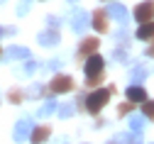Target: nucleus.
Masks as SVG:
<instances>
[{
    "label": "nucleus",
    "mask_w": 154,
    "mask_h": 144,
    "mask_svg": "<svg viewBox=\"0 0 154 144\" xmlns=\"http://www.w3.org/2000/svg\"><path fill=\"white\" fill-rule=\"evenodd\" d=\"M98 47H100V42H98L95 37L83 39V42H81V47H79V61H81V59H88L91 54H95V51H98Z\"/></svg>",
    "instance_id": "obj_7"
},
{
    "label": "nucleus",
    "mask_w": 154,
    "mask_h": 144,
    "mask_svg": "<svg viewBox=\"0 0 154 144\" xmlns=\"http://www.w3.org/2000/svg\"><path fill=\"white\" fill-rule=\"evenodd\" d=\"M83 71H86V76H100L103 71H105V61H103V56L95 51V54H91L88 59H86V64H83Z\"/></svg>",
    "instance_id": "obj_3"
},
{
    "label": "nucleus",
    "mask_w": 154,
    "mask_h": 144,
    "mask_svg": "<svg viewBox=\"0 0 154 144\" xmlns=\"http://www.w3.org/2000/svg\"><path fill=\"white\" fill-rule=\"evenodd\" d=\"M56 108H59V105H56V100H47L44 105L39 108V112H37V115H39V117H47V115H51Z\"/></svg>",
    "instance_id": "obj_17"
},
{
    "label": "nucleus",
    "mask_w": 154,
    "mask_h": 144,
    "mask_svg": "<svg viewBox=\"0 0 154 144\" xmlns=\"http://www.w3.org/2000/svg\"><path fill=\"white\" fill-rule=\"evenodd\" d=\"M47 22H49V27H56V25H59V20H56V17H49Z\"/></svg>",
    "instance_id": "obj_30"
},
{
    "label": "nucleus",
    "mask_w": 154,
    "mask_h": 144,
    "mask_svg": "<svg viewBox=\"0 0 154 144\" xmlns=\"http://www.w3.org/2000/svg\"><path fill=\"white\" fill-rule=\"evenodd\" d=\"M154 17V3H149V0H144V3H140L137 8H134V20L142 25V22H149V20Z\"/></svg>",
    "instance_id": "obj_6"
},
{
    "label": "nucleus",
    "mask_w": 154,
    "mask_h": 144,
    "mask_svg": "<svg viewBox=\"0 0 154 144\" xmlns=\"http://www.w3.org/2000/svg\"><path fill=\"white\" fill-rule=\"evenodd\" d=\"M105 12H108V15H112L120 25H127V20H130V17H127V8H125V5H120V3L108 5V8H105Z\"/></svg>",
    "instance_id": "obj_9"
},
{
    "label": "nucleus",
    "mask_w": 154,
    "mask_h": 144,
    "mask_svg": "<svg viewBox=\"0 0 154 144\" xmlns=\"http://www.w3.org/2000/svg\"><path fill=\"white\" fill-rule=\"evenodd\" d=\"M42 93H44V86H42V83H37V86H32V88L27 90V98H39Z\"/></svg>",
    "instance_id": "obj_19"
},
{
    "label": "nucleus",
    "mask_w": 154,
    "mask_h": 144,
    "mask_svg": "<svg viewBox=\"0 0 154 144\" xmlns=\"http://www.w3.org/2000/svg\"><path fill=\"white\" fill-rule=\"evenodd\" d=\"M49 90H51L54 95H64V93L73 90V78L66 76V73H56V76L51 78V83H49Z\"/></svg>",
    "instance_id": "obj_2"
},
{
    "label": "nucleus",
    "mask_w": 154,
    "mask_h": 144,
    "mask_svg": "<svg viewBox=\"0 0 154 144\" xmlns=\"http://www.w3.org/2000/svg\"><path fill=\"white\" fill-rule=\"evenodd\" d=\"M108 144H120V142H118V139H115V142H108Z\"/></svg>",
    "instance_id": "obj_31"
},
{
    "label": "nucleus",
    "mask_w": 154,
    "mask_h": 144,
    "mask_svg": "<svg viewBox=\"0 0 154 144\" xmlns=\"http://www.w3.org/2000/svg\"><path fill=\"white\" fill-rule=\"evenodd\" d=\"M100 83H103V73H100V76H88V78H86V86H88V88H95V86H100Z\"/></svg>",
    "instance_id": "obj_20"
},
{
    "label": "nucleus",
    "mask_w": 154,
    "mask_h": 144,
    "mask_svg": "<svg viewBox=\"0 0 154 144\" xmlns=\"http://www.w3.org/2000/svg\"><path fill=\"white\" fill-rule=\"evenodd\" d=\"M132 105H134L132 100H130V103H125V105H120V108H118V115H127V112L132 110Z\"/></svg>",
    "instance_id": "obj_24"
},
{
    "label": "nucleus",
    "mask_w": 154,
    "mask_h": 144,
    "mask_svg": "<svg viewBox=\"0 0 154 144\" xmlns=\"http://www.w3.org/2000/svg\"><path fill=\"white\" fill-rule=\"evenodd\" d=\"M0 54H3V51H0Z\"/></svg>",
    "instance_id": "obj_34"
},
{
    "label": "nucleus",
    "mask_w": 154,
    "mask_h": 144,
    "mask_svg": "<svg viewBox=\"0 0 154 144\" xmlns=\"http://www.w3.org/2000/svg\"><path fill=\"white\" fill-rule=\"evenodd\" d=\"M12 32H15L12 27H0V37H3V34H12Z\"/></svg>",
    "instance_id": "obj_28"
},
{
    "label": "nucleus",
    "mask_w": 154,
    "mask_h": 144,
    "mask_svg": "<svg viewBox=\"0 0 154 144\" xmlns=\"http://www.w3.org/2000/svg\"><path fill=\"white\" fill-rule=\"evenodd\" d=\"M110 95H112V88H98V90H93L91 95H86V108H88V112H100V110L108 105Z\"/></svg>",
    "instance_id": "obj_1"
},
{
    "label": "nucleus",
    "mask_w": 154,
    "mask_h": 144,
    "mask_svg": "<svg viewBox=\"0 0 154 144\" xmlns=\"http://www.w3.org/2000/svg\"><path fill=\"white\" fill-rule=\"evenodd\" d=\"M56 110H59V117H71L73 115V105H61V108H56Z\"/></svg>",
    "instance_id": "obj_21"
},
{
    "label": "nucleus",
    "mask_w": 154,
    "mask_h": 144,
    "mask_svg": "<svg viewBox=\"0 0 154 144\" xmlns=\"http://www.w3.org/2000/svg\"><path fill=\"white\" fill-rule=\"evenodd\" d=\"M115 61H118V64H125V61H127V51L125 49H115Z\"/></svg>",
    "instance_id": "obj_23"
},
{
    "label": "nucleus",
    "mask_w": 154,
    "mask_h": 144,
    "mask_svg": "<svg viewBox=\"0 0 154 144\" xmlns=\"http://www.w3.org/2000/svg\"><path fill=\"white\" fill-rule=\"evenodd\" d=\"M88 25H91V20H88V15H86L83 10H76V12L71 15V29H73L76 34H83V32L88 29Z\"/></svg>",
    "instance_id": "obj_4"
},
{
    "label": "nucleus",
    "mask_w": 154,
    "mask_h": 144,
    "mask_svg": "<svg viewBox=\"0 0 154 144\" xmlns=\"http://www.w3.org/2000/svg\"><path fill=\"white\" fill-rule=\"evenodd\" d=\"M130 78H132V83H137V86H140L142 81L147 78V69H144V66H134L132 73H130Z\"/></svg>",
    "instance_id": "obj_15"
},
{
    "label": "nucleus",
    "mask_w": 154,
    "mask_h": 144,
    "mask_svg": "<svg viewBox=\"0 0 154 144\" xmlns=\"http://www.w3.org/2000/svg\"><path fill=\"white\" fill-rule=\"evenodd\" d=\"M47 69H49V71H56V69H59V61H49Z\"/></svg>",
    "instance_id": "obj_27"
},
{
    "label": "nucleus",
    "mask_w": 154,
    "mask_h": 144,
    "mask_svg": "<svg viewBox=\"0 0 154 144\" xmlns=\"http://www.w3.org/2000/svg\"><path fill=\"white\" fill-rule=\"evenodd\" d=\"M125 95H127V100H132V103H144V100H147L144 88H142V86H137V83H132V86L125 90Z\"/></svg>",
    "instance_id": "obj_11"
},
{
    "label": "nucleus",
    "mask_w": 154,
    "mask_h": 144,
    "mask_svg": "<svg viewBox=\"0 0 154 144\" xmlns=\"http://www.w3.org/2000/svg\"><path fill=\"white\" fill-rule=\"evenodd\" d=\"M25 71H27V76H32V73L37 71V64H34V61H29V64H27V69H25Z\"/></svg>",
    "instance_id": "obj_25"
},
{
    "label": "nucleus",
    "mask_w": 154,
    "mask_h": 144,
    "mask_svg": "<svg viewBox=\"0 0 154 144\" xmlns=\"http://www.w3.org/2000/svg\"><path fill=\"white\" fill-rule=\"evenodd\" d=\"M91 25H93L95 29H98L100 34H105V32H108V12H105V10H98V12L93 15Z\"/></svg>",
    "instance_id": "obj_12"
},
{
    "label": "nucleus",
    "mask_w": 154,
    "mask_h": 144,
    "mask_svg": "<svg viewBox=\"0 0 154 144\" xmlns=\"http://www.w3.org/2000/svg\"><path fill=\"white\" fill-rule=\"evenodd\" d=\"M134 37L142 39V42H149V39H154V22H142Z\"/></svg>",
    "instance_id": "obj_14"
},
{
    "label": "nucleus",
    "mask_w": 154,
    "mask_h": 144,
    "mask_svg": "<svg viewBox=\"0 0 154 144\" xmlns=\"http://www.w3.org/2000/svg\"><path fill=\"white\" fill-rule=\"evenodd\" d=\"M61 42V32L56 29V27H49L39 34V44L42 47H54V44H59Z\"/></svg>",
    "instance_id": "obj_8"
},
{
    "label": "nucleus",
    "mask_w": 154,
    "mask_h": 144,
    "mask_svg": "<svg viewBox=\"0 0 154 144\" xmlns=\"http://www.w3.org/2000/svg\"><path fill=\"white\" fill-rule=\"evenodd\" d=\"M3 56H5V61H15V59H27V56H29V49H25V47H8V49L3 51Z\"/></svg>",
    "instance_id": "obj_13"
},
{
    "label": "nucleus",
    "mask_w": 154,
    "mask_h": 144,
    "mask_svg": "<svg viewBox=\"0 0 154 144\" xmlns=\"http://www.w3.org/2000/svg\"><path fill=\"white\" fill-rule=\"evenodd\" d=\"M0 3H3V0H0Z\"/></svg>",
    "instance_id": "obj_33"
},
{
    "label": "nucleus",
    "mask_w": 154,
    "mask_h": 144,
    "mask_svg": "<svg viewBox=\"0 0 154 144\" xmlns=\"http://www.w3.org/2000/svg\"><path fill=\"white\" fill-rule=\"evenodd\" d=\"M71 3H76V0H71Z\"/></svg>",
    "instance_id": "obj_32"
},
{
    "label": "nucleus",
    "mask_w": 154,
    "mask_h": 144,
    "mask_svg": "<svg viewBox=\"0 0 154 144\" xmlns=\"http://www.w3.org/2000/svg\"><path fill=\"white\" fill-rule=\"evenodd\" d=\"M22 95H27V93H22V90H17V88H15V90H10L8 100H10V103H20V100H22Z\"/></svg>",
    "instance_id": "obj_22"
},
{
    "label": "nucleus",
    "mask_w": 154,
    "mask_h": 144,
    "mask_svg": "<svg viewBox=\"0 0 154 144\" xmlns=\"http://www.w3.org/2000/svg\"><path fill=\"white\" fill-rule=\"evenodd\" d=\"M32 120L29 117H22L20 122H17V125H15V142H25V139H29V134H32Z\"/></svg>",
    "instance_id": "obj_5"
},
{
    "label": "nucleus",
    "mask_w": 154,
    "mask_h": 144,
    "mask_svg": "<svg viewBox=\"0 0 154 144\" xmlns=\"http://www.w3.org/2000/svg\"><path fill=\"white\" fill-rule=\"evenodd\" d=\"M147 56H154V39H152V44L147 47Z\"/></svg>",
    "instance_id": "obj_29"
},
{
    "label": "nucleus",
    "mask_w": 154,
    "mask_h": 144,
    "mask_svg": "<svg viewBox=\"0 0 154 144\" xmlns=\"http://www.w3.org/2000/svg\"><path fill=\"white\" fill-rule=\"evenodd\" d=\"M142 115L149 117V120H154V100H144L142 103Z\"/></svg>",
    "instance_id": "obj_18"
},
{
    "label": "nucleus",
    "mask_w": 154,
    "mask_h": 144,
    "mask_svg": "<svg viewBox=\"0 0 154 144\" xmlns=\"http://www.w3.org/2000/svg\"><path fill=\"white\" fill-rule=\"evenodd\" d=\"M130 130L132 132H142L144 130V117L142 115H132L130 117Z\"/></svg>",
    "instance_id": "obj_16"
},
{
    "label": "nucleus",
    "mask_w": 154,
    "mask_h": 144,
    "mask_svg": "<svg viewBox=\"0 0 154 144\" xmlns=\"http://www.w3.org/2000/svg\"><path fill=\"white\" fill-rule=\"evenodd\" d=\"M49 134H51L49 125H42V127H32L29 142H32V144H42V142H47V139H49Z\"/></svg>",
    "instance_id": "obj_10"
},
{
    "label": "nucleus",
    "mask_w": 154,
    "mask_h": 144,
    "mask_svg": "<svg viewBox=\"0 0 154 144\" xmlns=\"http://www.w3.org/2000/svg\"><path fill=\"white\" fill-rule=\"evenodd\" d=\"M27 10H29V3H22V5H20V8H17V12H20V15H25V12H27Z\"/></svg>",
    "instance_id": "obj_26"
}]
</instances>
